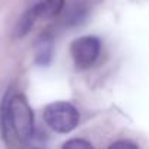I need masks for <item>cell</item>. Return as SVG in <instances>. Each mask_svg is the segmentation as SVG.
I'll return each mask as SVG.
<instances>
[{
	"label": "cell",
	"mask_w": 149,
	"mask_h": 149,
	"mask_svg": "<svg viewBox=\"0 0 149 149\" xmlns=\"http://www.w3.org/2000/svg\"><path fill=\"white\" fill-rule=\"evenodd\" d=\"M0 129L6 143L13 139L28 143L34 137V113L22 94H6L0 107Z\"/></svg>",
	"instance_id": "cell-1"
},
{
	"label": "cell",
	"mask_w": 149,
	"mask_h": 149,
	"mask_svg": "<svg viewBox=\"0 0 149 149\" xmlns=\"http://www.w3.org/2000/svg\"><path fill=\"white\" fill-rule=\"evenodd\" d=\"M63 8H64V0H38L29 9L32 10L37 21L38 19L48 21L58 16Z\"/></svg>",
	"instance_id": "cell-4"
},
{
	"label": "cell",
	"mask_w": 149,
	"mask_h": 149,
	"mask_svg": "<svg viewBox=\"0 0 149 149\" xmlns=\"http://www.w3.org/2000/svg\"><path fill=\"white\" fill-rule=\"evenodd\" d=\"M137 148V145L136 143H132V142H124V140H121V142H114L113 145H111V148Z\"/></svg>",
	"instance_id": "cell-7"
},
{
	"label": "cell",
	"mask_w": 149,
	"mask_h": 149,
	"mask_svg": "<svg viewBox=\"0 0 149 149\" xmlns=\"http://www.w3.org/2000/svg\"><path fill=\"white\" fill-rule=\"evenodd\" d=\"M44 121L57 133H70L79 124V111L66 101H56L44 108Z\"/></svg>",
	"instance_id": "cell-2"
},
{
	"label": "cell",
	"mask_w": 149,
	"mask_h": 149,
	"mask_svg": "<svg viewBox=\"0 0 149 149\" xmlns=\"http://www.w3.org/2000/svg\"><path fill=\"white\" fill-rule=\"evenodd\" d=\"M51 56H53V47H51V41L48 37H42L38 42H37V63L38 64H42V66H47L51 60Z\"/></svg>",
	"instance_id": "cell-5"
},
{
	"label": "cell",
	"mask_w": 149,
	"mask_h": 149,
	"mask_svg": "<svg viewBox=\"0 0 149 149\" xmlns=\"http://www.w3.org/2000/svg\"><path fill=\"white\" fill-rule=\"evenodd\" d=\"M101 53V41L97 37L85 35L76 38L70 45V54L78 70H86L95 64Z\"/></svg>",
	"instance_id": "cell-3"
},
{
	"label": "cell",
	"mask_w": 149,
	"mask_h": 149,
	"mask_svg": "<svg viewBox=\"0 0 149 149\" xmlns=\"http://www.w3.org/2000/svg\"><path fill=\"white\" fill-rule=\"evenodd\" d=\"M63 148H92L91 142H86L84 139H72L63 145Z\"/></svg>",
	"instance_id": "cell-6"
}]
</instances>
